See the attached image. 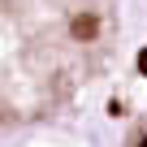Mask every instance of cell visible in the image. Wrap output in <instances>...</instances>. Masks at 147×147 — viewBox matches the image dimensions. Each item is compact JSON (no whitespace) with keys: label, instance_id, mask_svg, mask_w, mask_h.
Listing matches in <instances>:
<instances>
[{"label":"cell","instance_id":"2","mask_svg":"<svg viewBox=\"0 0 147 147\" xmlns=\"http://www.w3.org/2000/svg\"><path fill=\"white\" fill-rule=\"evenodd\" d=\"M121 147H147V117H143V121H134V130L125 134V143H121Z\"/></svg>","mask_w":147,"mask_h":147},{"label":"cell","instance_id":"1","mask_svg":"<svg viewBox=\"0 0 147 147\" xmlns=\"http://www.w3.org/2000/svg\"><path fill=\"white\" fill-rule=\"evenodd\" d=\"M117 52V0H0L5 125L69 108Z\"/></svg>","mask_w":147,"mask_h":147}]
</instances>
